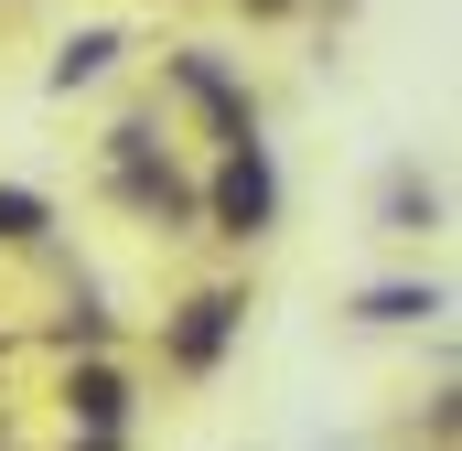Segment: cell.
I'll return each instance as SVG.
<instances>
[{"label": "cell", "instance_id": "cell-1", "mask_svg": "<svg viewBox=\"0 0 462 451\" xmlns=\"http://www.w3.org/2000/svg\"><path fill=\"white\" fill-rule=\"evenodd\" d=\"M216 216H226V236H258V226L280 216V183H269V151H258V140L226 151V172H216Z\"/></svg>", "mask_w": 462, "mask_h": 451}, {"label": "cell", "instance_id": "cell-2", "mask_svg": "<svg viewBox=\"0 0 462 451\" xmlns=\"http://www.w3.org/2000/svg\"><path fill=\"white\" fill-rule=\"evenodd\" d=\"M376 216H387V236H430V216H441V194H430L420 172H387V205H376Z\"/></svg>", "mask_w": 462, "mask_h": 451}, {"label": "cell", "instance_id": "cell-3", "mask_svg": "<svg viewBox=\"0 0 462 451\" xmlns=\"http://www.w3.org/2000/svg\"><path fill=\"white\" fill-rule=\"evenodd\" d=\"M65 398H76V419H87V430H118V376H108V365H87Z\"/></svg>", "mask_w": 462, "mask_h": 451}, {"label": "cell", "instance_id": "cell-4", "mask_svg": "<svg viewBox=\"0 0 462 451\" xmlns=\"http://www.w3.org/2000/svg\"><path fill=\"white\" fill-rule=\"evenodd\" d=\"M226 323H236V301H194V323H183V365H216Z\"/></svg>", "mask_w": 462, "mask_h": 451}, {"label": "cell", "instance_id": "cell-5", "mask_svg": "<svg viewBox=\"0 0 462 451\" xmlns=\"http://www.w3.org/2000/svg\"><path fill=\"white\" fill-rule=\"evenodd\" d=\"M108 54H118V32H76V43L54 54V87H87V76H97Z\"/></svg>", "mask_w": 462, "mask_h": 451}, {"label": "cell", "instance_id": "cell-6", "mask_svg": "<svg viewBox=\"0 0 462 451\" xmlns=\"http://www.w3.org/2000/svg\"><path fill=\"white\" fill-rule=\"evenodd\" d=\"M441 290H365V323H430Z\"/></svg>", "mask_w": 462, "mask_h": 451}, {"label": "cell", "instance_id": "cell-7", "mask_svg": "<svg viewBox=\"0 0 462 451\" xmlns=\"http://www.w3.org/2000/svg\"><path fill=\"white\" fill-rule=\"evenodd\" d=\"M258 11H280V0H258Z\"/></svg>", "mask_w": 462, "mask_h": 451}]
</instances>
